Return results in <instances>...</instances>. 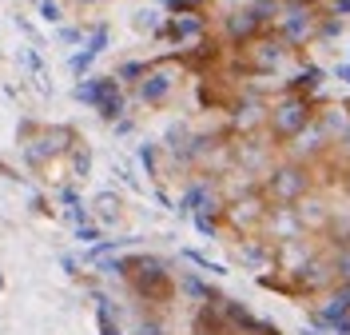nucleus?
Returning a JSON list of instances; mask_svg holds the SVG:
<instances>
[{
    "mask_svg": "<svg viewBox=\"0 0 350 335\" xmlns=\"http://www.w3.org/2000/svg\"><path fill=\"white\" fill-rule=\"evenodd\" d=\"M310 124H314V112H310L306 96H286L283 104H275V112H271V128H275L279 140H295Z\"/></svg>",
    "mask_w": 350,
    "mask_h": 335,
    "instance_id": "f257e3e1",
    "label": "nucleus"
},
{
    "mask_svg": "<svg viewBox=\"0 0 350 335\" xmlns=\"http://www.w3.org/2000/svg\"><path fill=\"white\" fill-rule=\"evenodd\" d=\"M306 188H310V176H306V168H299V164H283V168H275L271 179H267V192L275 196V203H299L306 196Z\"/></svg>",
    "mask_w": 350,
    "mask_h": 335,
    "instance_id": "f03ea898",
    "label": "nucleus"
},
{
    "mask_svg": "<svg viewBox=\"0 0 350 335\" xmlns=\"http://www.w3.org/2000/svg\"><path fill=\"white\" fill-rule=\"evenodd\" d=\"M135 268H139V280H135L139 295H148V299H167L172 295V280L159 268V260H135Z\"/></svg>",
    "mask_w": 350,
    "mask_h": 335,
    "instance_id": "7ed1b4c3",
    "label": "nucleus"
},
{
    "mask_svg": "<svg viewBox=\"0 0 350 335\" xmlns=\"http://www.w3.org/2000/svg\"><path fill=\"white\" fill-rule=\"evenodd\" d=\"M262 12L259 8H243V12H231L227 21H223V32H227V40L231 45H251L255 36H259V28H262Z\"/></svg>",
    "mask_w": 350,
    "mask_h": 335,
    "instance_id": "20e7f679",
    "label": "nucleus"
},
{
    "mask_svg": "<svg viewBox=\"0 0 350 335\" xmlns=\"http://www.w3.org/2000/svg\"><path fill=\"white\" fill-rule=\"evenodd\" d=\"M279 28H283V40L286 45H303L314 36V16L303 12V8H291L286 16H279Z\"/></svg>",
    "mask_w": 350,
    "mask_h": 335,
    "instance_id": "39448f33",
    "label": "nucleus"
},
{
    "mask_svg": "<svg viewBox=\"0 0 350 335\" xmlns=\"http://www.w3.org/2000/svg\"><path fill=\"white\" fill-rule=\"evenodd\" d=\"M96 112H100L104 120H116V116H124L120 76H100V100H96Z\"/></svg>",
    "mask_w": 350,
    "mask_h": 335,
    "instance_id": "423d86ee",
    "label": "nucleus"
},
{
    "mask_svg": "<svg viewBox=\"0 0 350 335\" xmlns=\"http://www.w3.org/2000/svg\"><path fill=\"white\" fill-rule=\"evenodd\" d=\"M286 40H259V45H251V52H255V60H251V68L255 72H275V68L283 64L286 56Z\"/></svg>",
    "mask_w": 350,
    "mask_h": 335,
    "instance_id": "0eeeda50",
    "label": "nucleus"
},
{
    "mask_svg": "<svg viewBox=\"0 0 350 335\" xmlns=\"http://www.w3.org/2000/svg\"><path fill=\"white\" fill-rule=\"evenodd\" d=\"M167 96H172V76L148 68V76H144V84H139V100H144V104H163Z\"/></svg>",
    "mask_w": 350,
    "mask_h": 335,
    "instance_id": "6e6552de",
    "label": "nucleus"
},
{
    "mask_svg": "<svg viewBox=\"0 0 350 335\" xmlns=\"http://www.w3.org/2000/svg\"><path fill=\"white\" fill-rule=\"evenodd\" d=\"M231 220L251 232V227H259V223L267 220V208H262V200H255V196H251V200H239L235 208H231Z\"/></svg>",
    "mask_w": 350,
    "mask_h": 335,
    "instance_id": "1a4fd4ad",
    "label": "nucleus"
},
{
    "mask_svg": "<svg viewBox=\"0 0 350 335\" xmlns=\"http://www.w3.org/2000/svg\"><path fill=\"white\" fill-rule=\"evenodd\" d=\"M167 32H172L175 40H187V36H199L203 32V21H196L191 12H183V16H172L167 21Z\"/></svg>",
    "mask_w": 350,
    "mask_h": 335,
    "instance_id": "9d476101",
    "label": "nucleus"
},
{
    "mask_svg": "<svg viewBox=\"0 0 350 335\" xmlns=\"http://www.w3.org/2000/svg\"><path fill=\"white\" fill-rule=\"evenodd\" d=\"M72 96H76L80 104H92V108H96V100H100V76H92V80L80 76V84L72 88Z\"/></svg>",
    "mask_w": 350,
    "mask_h": 335,
    "instance_id": "9b49d317",
    "label": "nucleus"
},
{
    "mask_svg": "<svg viewBox=\"0 0 350 335\" xmlns=\"http://www.w3.org/2000/svg\"><path fill=\"white\" fill-rule=\"evenodd\" d=\"M96 323H100V335H120V323H116V315H111L104 295H100V308H96Z\"/></svg>",
    "mask_w": 350,
    "mask_h": 335,
    "instance_id": "f8f14e48",
    "label": "nucleus"
},
{
    "mask_svg": "<svg viewBox=\"0 0 350 335\" xmlns=\"http://www.w3.org/2000/svg\"><path fill=\"white\" fill-rule=\"evenodd\" d=\"M92 64H96V52H92V48H84V52H76V56L68 60V68H72V76H84V72H88Z\"/></svg>",
    "mask_w": 350,
    "mask_h": 335,
    "instance_id": "ddd939ff",
    "label": "nucleus"
},
{
    "mask_svg": "<svg viewBox=\"0 0 350 335\" xmlns=\"http://www.w3.org/2000/svg\"><path fill=\"white\" fill-rule=\"evenodd\" d=\"M135 28H139V32H155V28H159V12L139 8V12H135Z\"/></svg>",
    "mask_w": 350,
    "mask_h": 335,
    "instance_id": "4468645a",
    "label": "nucleus"
},
{
    "mask_svg": "<svg viewBox=\"0 0 350 335\" xmlns=\"http://www.w3.org/2000/svg\"><path fill=\"white\" fill-rule=\"evenodd\" d=\"M96 203H100V216H104V220H120V200H116L111 192H104Z\"/></svg>",
    "mask_w": 350,
    "mask_h": 335,
    "instance_id": "2eb2a0df",
    "label": "nucleus"
},
{
    "mask_svg": "<svg viewBox=\"0 0 350 335\" xmlns=\"http://www.w3.org/2000/svg\"><path fill=\"white\" fill-rule=\"evenodd\" d=\"M319 84H323V72H319V68H314V64H310V68H306V72H303V76L295 80V88H306V92H314V88H319Z\"/></svg>",
    "mask_w": 350,
    "mask_h": 335,
    "instance_id": "dca6fc26",
    "label": "nucleus"
},
{
    "mask_svg": "<svg viewBox=\"0 0 350 335\" xmlns=\"http://www.w3.org/2000/svg\"><path fill=\"white\" fill-rule=\"evenodd\" d=\"M76 240H80V244H100V227H96V223H76Z\"/></svg>",
    "mask_w": 350,
    "mask_h": 335,
    "instance_id": "f3484780",
    "label": "nucleus"
},
{
    "mask_svg": "<svg viewBox=\"0 0 350 335\" xmlns=\"http://www.w3.org/2000/svg\"><path fill=\"white\" fill-rule=\"evenodd\" d=\"M116 76H120V80H135V76H148V64H139V60H128V64L120 68Z\"/></svg>",
    "mask_w": 350,
    "mask_h": 335,
    "instance_id": "a211bd4d",
    "label": "nucleus"
},
{
    "mask_svg": "<svg viewBox=\"0 0 350 335\" xmlns=\"http://www.w3.org/2000/svg\"><path fill=\"white\" fill-rule=\"evenodd\" d=\"M187 260H191V264H199V268L203 271H211V275H223V264H211V260H207V256H199V251H187Z\"/></svg>",
    "mask_w": 350,
    "mask_h": 335,
    "instance_id": "6ab92c4d",
    "label": "nucleus"
},
{
    "mask_svg": "<svg viewBox=\"0 0 350 335\" xmlns=\"http://www.w3.org/2000/svg\"><path fill=\"white\" fill-rule=\"evenodd\" d=\"M84 48H92V52H96V56H100V52H104V48H108V28H104V24H100V28H96V32H92V40H88Z\"/></svg>",
    "mask_w": 350,
    "mask_h": 335,
    "instance_id": "aec40b11",
    "label": "nucleus"
},
{
    "mask_svg": "<svg viewBox=\"0 0 350 335\" xmlns=\"http://www.w3.org/2000/svg\"><path fill=\"white\" fill-rule=\"evenodd\" d=\"M60 16H64V12H60V4H56V0H40V21L56 24Z\"/></svg>",
    "mask_w": 350,
    "mask_h": 335,
    "instance_id": "412c9836",
    "label": "nucleus"
},
{
    "mask_svg": "<svg viewBox=\"0 0 350 335\" xmlns=\"http://www.w3.org/2000/svg\"><path fill=\"white\" fill-rule=\"evenodd\" d=\"M196 227L203 236H215V216H207V203H203V212H196Z\"/></svg>",
    "mask_w": 350,
    "mask_h": 335,
    "instance_id": "4be33fe9",
    "label": "nucleus"
},
{
    "mask_svg": "<svg viewBox=\"0 0 350 335\" xmlns=\"http://www.w3.org/2000/svg\"><path fill=\"white\" fill-rule=\"evenodd\" d=\"M21 60H24V64H28V68H32L36 76H44V64H40V56H36L32 48H21Z\"/></svg>",
    "mask_w": 350,
    "mask_h": 335,
    "instance_id": "5701e85b",
    "label": "nucleus"
},
{
    "mask_svg": "<svg viewBox=\"0 0 350 335\" xmlns=\"http://www.w3.org/2000/svg\"><path fill=\"white\" fill-rule=\"evenodd\" d=\"M139 164L155 176V144H144V148H139Z\"/></svg>",
    "mask_w": 350,
    "mask_h": 335,
    "instance_id": "b1692460",
    "label": "nucleus"
},
{
    "mask_svg": "<svg viewBox=\"0 0 350 335\" xmlns=\"http://www.w3.org/2000/svg\"><path fill=\"white\" fill-rule=\"evenodd\" d=\"M183 291H191V295H199V299H211V288H203L199 280H183Z\"/></svg>",
    "mask_w": 350,
    "mask_h": 335,
    "instance_id": "393cba45",
    "label": "nucleus"
},
{
    "mask_svg": "<svg viewBox=\"0 0 350 335\" xmlns=\"http://www.w3.org/2000/svg\"><path fill=\"white\" fill-rule=\"evenodd\" d=\"M342 32V21L334 16V21H323V28H319V36H338Z\"/></svg>",
    "mask_w": 350,
    "mask_h": 335,
    "instance_id": "a878e982",
    "label": "nucleus"
},
{
    "mask_svg": "<svg viewBox=\"0 0 350 335\" xmlns=\"http://www.w3.org/2000/svg\"><path fill=\"white\" fill-rule=\"evenodd\" d=\"M334 268H338V275H342V280H350V247L338 256V264H334Z\"/></svg>",
    "mask_w": 350,
    "mask_h": 335,
    "instance_id": "bb28decb",
    "label": "nucleus"
},
{
    "mask_svg": "<svg viewBox=\"0 0 350 335\" xmlns=\"http://www.w3.org/2000/svg\"><path fill=\"white\" fill-rule=\"evenodd\" d=\"M88 168H92V156H88V152H76V172L88 176Z\"/></svg>",
    "mask_w": 350,
    "mask_h": 335,
    "instance_id": "cd10ccee",
    "label": "nucleus"
},
{
    "mask_svg": "<svg viewBox=\"0 0 350 335\" xmlns=\"http://www.w3.org/2000/svg\"><path fill=\"white\" fill-rule=\"evenodd\" d=\"M139 335H163V332H159L155 319H144V323H139Z\"/></svg>",
    "mask_w": 350,
    "mask_h": 335,
    "instance_id": "c85d7f7f",
    "label": "nucleus"
},
{
    "mask_svg": "<svg viewBox=\"0 0 350 335\" xmlns=\"http://www.w3.org/2000/svg\"><path fill=\"white\" fill-rule=\"evenodd\" d=\"M330 4H334V16H347L350 12V0H330Z\"/></svg>",
    "mask_w": 350,
    "mask_h": 335,
    "instance_id": "c756f323",
    "label": "nucleus"
},
{
    "mask_svg": "<svg viewBox=\"0 0 350 335\" xmlns=\"http://www.w3.org/2000/svg\"><path fill=\"white\" fill-rule=\"evenodd\" d=\"M60 40H64V45H76V40H80V32H76V28H64V32H60Z\"/></svg>",
    "mask_w": 350,
    "mask_h": 335,
    "instance_id": "7c9ffc66",
    "label": "nucleus"
},
{
    "mask_svg": "<svg viewBox=\"0 0 350 335\" xmlns=\"http://www.w3.org/2000/svg\"><path fill=\"white\" fill-rule=\"evenodd\" d=\"M334 76H338L342 84H350V64H338V68H334Z\"/></svg>",
    "mask_w": 350,
    "mask_h": 335,
    "instance_id": "2f4dec72",
    "label": "nucleus"
},
{
    "mask_svg": "<svg viewBox=\"0 0 350 335\" xmlns=\"http://www.w3.org/2000/svg\"><path fill=\"white\" fill-rule=\"evenodd\" d=\"M338 144H342V152H347V156H350V124H347V132L338 136Z\"/></svg>",
    "mask_w": 350,
    "mask_h": 335,
    "instance_id": "473e14b6",
    "label": "nucleus"
},
{
    "mask_svg": "<svg viewBox=\"0 0 350 335\" xmlns=\"http://www.w3.org/2000/svg\"><path fill=\"white\" fill-rule=\"evenodd\" d=\"M342 295H347V303H350V280H347V288H342Z\"/></svg>",
    "mask_w": 350,
    "mask_h": 335,
    "instance_id": "72a5a7b5",
    "label": "nucleus"
},
{
    "mask_svg": "<svg viewBox=\"0 0 350 335\" xmlns=\"http://www.w3.org/2000/svg\"><path fill=\"white\" fill-rule=\"evenodd\" d=\"M0 288H4V275H0Z\"/></svg>",
    "mask_w": 350,
    "mask_h": 335,
    "instance_id": "f704fd0d",
    "label": "nucleus"
},
{
    "mask_svg": "<svg viewBox=\"0 0 350 335\" xmlns=\"http://www.w3.org/2000/svg\"><path fill=\"white\" fill-rule=\"evenodd\" d=\"M84 4H96V0H84Z\"/></svg>",
    "mask_w": 350,
    "mask_h": 335,
    "instance_id": "c9c22d12",
    "label": "nucleus"
}]
</instances>
